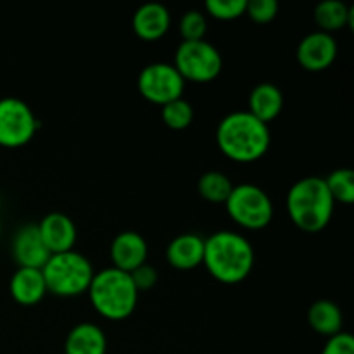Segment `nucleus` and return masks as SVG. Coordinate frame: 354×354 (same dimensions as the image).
Returning <instances> with one entry per match:
<instances>
[{
    "instance_id": "1",
    "label": "nucleus",
    "mask_w": 354,
    "mask_h": 354,
    "mask_svg": "<svg viewBox=\"0 0 354 354\" xmlns=\"http://www.w3.org/2000/svg\"><path fill=\"white\" fill-rule=\"evenodd\" d=\"M203 265L214 280L227 286L241 283L254 268V249L244 235L220 230L204 239Z\"/></svg>"
},
{
    "instance_id": "2",
    "label": "nucleus",
    "mask_w": 354,
    "mask_h": 354,
    "mask_svg": "<svg viewBox=\"0 0 354 354\" xmlns=\"http://www.w3.org/2000/svg\"><path fill=\"white\" fill-rule=\"evenodd\" d=\"M216 144L225 158L235 162H254L268 152L272 145L270 127L249 111H234L220 121Z\"/></svg>"
},
{
    "instance_id": "3",
    "label": "nucleus",
    "mask_w": 354,
    "mask_h": 354,
    "mask_svg": "<svg viewBox=\"0 0 354 354\" xmlns=\"http://www.w3.org/2000/svg\"><path fill=\"white\" fill-rule=\"evenodd\" d=\"M334 199L322 176H306L294 183L287 194V213L299 230L315 234L330 223Z\"/></svg>"
},
{
    "instance_id": "4",
    "label": "nucleus",
    "mask_w": 354,
    "mask_h": 354,
    "mask_svg": "<svg viewBox=\"0 0 354 354\" xmlns=\"http://www.w3.org/2000/svg\"><path fill=\"white\" fill-rule=\"evenodd\" d=\"M138 290L130 273L106 268L95 273L88 287L90 303L100 317L120 322L130 317L138 303Z\"/></svg>"
},
{
    "instance_id": "5",
    "label": "nucleus",
    "mask_w": 354,
    "mask_h": 354,
    "mask_svg": "<svg viewBox=\"0 0 354 354\" xmlns=\"http://www.w3.org/2000/svg\"><path fill=\"white\" fill-rule=\"evenodd\" d=\"M47 292L59 297H75L88 292L92 283L93 266L88 259L76 251L50 254L41 268Z\"/></svg>"
},
{
    "instance_id": "6",
    "label": "nucleus",
    "mask_w": 354,
    "mask_h": 354,
    "mask_svg": "<svg viewBox=\"0 0 354 354\" xmlns=\"http://www.w3.org/2000/svg\"><path fill=\"white\" fill-rule=\"evenodd\" d=\"M225 207L232 220L239 227L248 228V230L266 228L272 223L273 213H275L268 194L261 187L252 185V183L234 185Z\"/></svg>"
},
{
    "instance_id": "7",
    "label": "nucleus",
    "mask_w": 354,
    "mask_h": 354,
    "mask_svg": "<svg viewBox=\"0 0 354 354\" xmlns=\"http://www.w3.org/2000/svg\"><path fill=\"white\" fill-rule=\"evenodd\" d=\"M173 66L185 82L207 83L218 78L223 69V59L220 50L209 41H182L175 52Z\"/></svg>"
},
{
    "instance_id": "8",
    "label": "nucleus",
    "mask_w": 354,
    "mask_h": 354,
    "mask_svg": "<svg viewBox=\"0 0 354 354\" xmlns=\"http://www.w3.org/2000/svg\"><path fill=\"white\" fill-rule=\"evenodd\" d=\"M37 130V116L24 100L17 97L0 99V147H23L33 140Z\"/></svg>"
},
{
    "instance_id": "9",
    "label": "nucleus",
    "mask_w": 354,
    "mask_h": 354,
    "mask_svg": "<svg viewBox=\"0 0 354 354\" xmlns=\"http://www.w3.org/2000/svg\"><path fill=\"white\" fill-rule=\"evenodd\" d=\"M137 86L145 100L158 106L182 99L185 90V80L169 62H152L138 73Z\"/></svg>"
},
{
    "instance_id": "10",
    "label": "nucleus",
    "mask_w": 354,
    "mask_h": 354,
    "mask_svg": "<svg viewBox=\"0 0 354 354\" xmlns=\"http://www.w3.org/2000/svg\"><path fill=\"white\" fill-rule=\"evenodd\" d=\"M297 62L306 71L320 73L330 68L337 57V41L332 35L313 31L299 41L296 50Z\"/></svg>"
},
{
    "instance_id": "11",
    "label": "nucleus",
    "mask_w": 354,
    "mask_h": 354,
    "mask_svg": "<svg viewBox=\"0 0 354 354\" xmlns=\"http://www.w3.org/2000/svg\"><path fill=\"white\" fill-rule=\"evenodd\" d=\"M12 258L19 268H44L50 252L41 241L37 225L28 223L14 234Z\"/></svg>"
},
{
    "instance_id": "12",
    "label": "nucleus",
    "mask_w": 354,
    "mask_h": 354,
    "mask_svg": "<svg viewBox=\"0 0 354 354\" xmlns=\"http://www.w3.org/2000/svg\"><path fill=\"white\" fill-rule=\"evenodd\" d=\"M37 227L45 248L48 249L50 254L73 251L76 239H78V230H76L75 221L68 214L57 213V211L48 213L41 218Z\"/></svg>"
},
{
    "instance_id": "13",
    "label": "nucleus",
    "mask_w": 354,
    "mask_h": 354,
    "mask_svg": "<svg viewBox=\"0 0 354 354\" xmlns=\"http://www.w3.org/2000/svg\"><path fill=\"white\" fill-rule=\"evenodd\" d=\"M147 241L138 232H121L111 242V261L113 268L131 273L147 263Z\"/></svg>"
},
{
    "instance_id": "14",
    "label": "nucleus",
    "mask_w": 354,
    "mask_h": 354,
    "mask_svg": "<svg viewBox=\"0 0 354 354\" xmlns=\"http://www.w3.org/2000/svg\"><path fill=\"white\" fill-rule=\"evenodd\" d=\"M131 26L138 38L145 41H154L168 33L171 26V16L162 3L149 2L135 10Z\"/></svg>"
},
{
    "instance_id": "15",
    "label": "nucleus",
    "mask_w": 354,
    "mask_h": 354,
    "mask_svg": "<svg viewBox=\"0 0 354 354\" xmlns=\"http://www.w3.org/2000/svg\"><path fill=\"white\" fill-rule=\"evenodd\" d=\"M9 292L21 306H35L47 294V286L41 270L17 268L10 277Z\"/></svg>"
},
{
    "instance_id": "16",
    "label": "nucleus",
    "mask_w": 354,
    "mask_h": 354,
    "mask_svg": "<svg viewBox=\"0 0 354 354\" xmlns=\"http://www.w3.org/2000/svg\"><path fill=\"white\" fill-rule=\"evenodd\" d=\"M166 259L176 270H194L203 265L204 239L199 234H182L166 248Z\"/></svg>"
},
{
    "instance_id": "17",
    "label": "nucleus",
    "mask_w": 354,
    "mask_h": 354,
    "mask_svg": "<svg viewBox=\"0 0 354 354\" xmlns=\"http://www.w3.org/2000/svg\"><path fill=\"white\" fill-rule=\"evenodd\" d=\"M107 337L102 328L83 322L69 330L64 342V354H106Z\"/></svg>"
},
{
    "instance_id": "18",
    "label": "nucleus",
    "mask_w": 354,
    "mask_h": 354,
    "mask_svg": "<svg viewBox=\"0 0 354 354\" xmlns=\"http://www.w3.org/2000/svg\"><path fill=\"white\" fill-rule=\"evenodd\" d=\"M283 109V93L275 83L263 82L252 88L249 95V113L263 123L270 124Z\"/></svg>"
},
{
    "instance_id": "19",
    "label": "nucleus",
    "mask_w": 354,
    "mask_h": 354,
    "mask_svg": "<svg viewBox=\"0 0 354 354\" xmlns=\"http://www.w3.org/2000/svg\"><path fill=\"white\" fill-rule=\"evenodd\" d=\"M313 17L318 31L332 35L342 28L353 30L354 9L342 0H324L315 7Z\"/></svg>"
},
{
    "instance_id": "20",
    "label": "nucleus",
    "mask_w": 354,
    "mask_h": 354,
    "mask_svg": "<svg viewBox=\"0 0 354 354\" xmlns=\"http://www.w3.org/2000/svg\"><path fill=\"white\" fill-rule=\"evenodd\" d=\"M308 324L315 332L330 339L342 332L344 317L337 303L330 299H320L315 301L308 310Z\"/></svg>"
},
{
    "instance_id": "21",
    "label": "nucleus",
    "mask_w": 354,
    "mask_h": 354,
    "mask_svg": "<svg viewBox=\"0 0 354 354\" xmlns=\"http://www.w3.org/2000/svg\"><path fill=\"white\" fill-rule=\"evenodd\" d=\"M232 189H234V183L221 171L204 173L199 178V182H197V192L207 203L225 204L228 196H230Z\"/></svg>"
},
{
    "instance_id": "22",
    "label": "nucleus",
    "mask_w": 354,
    "mask_h": 354,
    "mask_svg": "<svg viewBox=\"0 0 354 354\" xmlns=\"http://www.w3.org/2000/svg\"><path fill=\"white\" fill-rule=\"evenodd\" d=\"M328 192L334 203H354V173L349 168H337L325 178Z\"/></svg>"
},
{
    "instance_id": "23",
    "label": "nucleus",
    "mask_w": 354,
    "mask_h": 354,
    "mask_svg": "<svg viewBox=\"0 0 354 354\" xmlns=\"http://www.w3.org/2000/svg\"><path fill=\"white\" fill-rule=\"evenodd\" d=\"M161 120L169 130L182 131L194 121V107L189 100L176 99L161 107Z\"/></svg>"
},
{
    "instance_id": "24",
    "label": "nucleus",
    "mask_w": 354,
    "mask_h": 354,
    "mask_svg": "<svg viewBox=\"0 0 354 354\" xmlns=\"http://www.w3.org/2000/svg\"><path fill=\"white\" fill-rule=\"evenodd\" d=\"M207 31V21L201 10L190 9L180 19V35L183 41L204 40V35Z\"/></svg>"
},
{
    "instance_id": "25",
    "label": "nucleus",
    "mask_w": 354,
    "mask_h": 354,
    "mask_svg": "<svg viewBox=\"0 0 354 354\" xmlns=\"http://www.w3.org/2000/svg\"><path fill=\"white\" fill-rule=\"evenodd\" d=\"M248 0H207L206 12L220 21H234L245 14Z\"/></svg>"
},
{
    "instance_id": "26",
    "label": "nucleus",
    "mask_w": 354,
    "mask_h": 354,
    "mask_svg": "<svg viewBox=\"0 0 354 354\" xmlns=\"http://www.w3.org/2000/svg\"><path fill=\"white\" fill-rule=\"evenodd\" d=\"M245 14L254 23L266 24L275 19L279 14V2L277 0H248Z\"/></svg>"
},
{
    "instance_id": "27",
    "label": "nucleus",
    "mask_w": 354,
    "mask_h": 354,
    "mask_svg": "<svg viewBox=\"0 0 354 354\" xmlns=\"http://www.w3.org/2000/svg\"><path fill=\"white\" fill-rule=\"evenodd\" d=\"M131 280H133L135 287H137L138 292H144V290H151L152 287L158 283V272H156L154 266H151L149 263L138 266L137 270L130 273Z\"/></svg>"
},
{
    "instance_id": "28",
    "label": "nucleus",
    "mask_w": 354,
    "mask_h": 354,
    "mask_svg": "<svg viewBox=\"0 0 354 354\" xmlns=\"http://www.w3.org/2000/svg\"><path fill=\"white\" fill-rule=\"evenodd\" d=\"M322 354H354V339L348 332L334 335L322 349Z\"/></svg>"
},
{
    "instance_id": "29",
    "label": "nucleus",
    "mask_w": 354,
    "mask_h": 354,
    "mask_svg": "<svg viewBox=\"0 0 354 354\" xmlns=\"http://www.w3.org/2000/svg\"><path fill=\"white\" fill-rule=\"evenodd\" d=\"M0 232H2V223H0Z\"/></svg>"
}]
</instances>
